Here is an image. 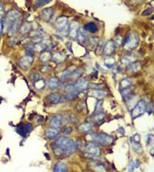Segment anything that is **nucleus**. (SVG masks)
Returning <instances> with one entry per match:
<instances>
[{
  "label": "nucleus",
  "instance_id": "obj_35",
  "mask_svg": "<svg viewBox=\"0 0 154 172\" xmlns=\"http://www.w3.org/2000/svg\"><path fill=\"white\" fill-rule=\"evenodd\" d=\"M72 73H73L72 71H71V70H67V71L62 73L61 75H60V79H61L62 80H65V79L70 78L71 76H72Z\"/></svg>",
  "mask_w": 154,
  "mask_h": 172
},
{
  "label": "nucleus",
  "instance_id": "obj_2",
  "mask_svg": "<svg viewBox=\"0 0 154 172\" xmlns=\"http://www.w3.org/2000/svg\"><path fill=\"white\" fill-rule=\"evenodd\" d=\"M139 43L138 35L135 32H130L128 34V35L125 38V41L123 43L124 47L128 49H135L138 47Z\"/></svg>",
  "mask_w": 154,
  "mask_h": 172
},
{
  "label": "nucleus",
  "instance_id": "obj_40",
  "mask_svg": "<svg viewBox=\"0 0 154 172\" xmlns=\"http://www.w3.org/2000/svg\"><path fill=\"white\" fill-rule=\"evenodd\" d=\"M104 113H98L97 115H95V116H93V117H92V119L94 120V121H96V122H98V121H100L103 117H104Z\"/></svg>",
  "mask_w": 154,
  "mask_h": 172
},
{
  "label": "nucleus",
  "instance_id": "obj_7",
  "mask_svg": "<svg viewBox=\"0 0 154 172\" xmlns=\"http://www.w3.org/2000/svg\"><path fill=\"white\" fill-rule=\"evenodd\" d=\"M85 150L86 152V154L89 155H92L94 156H99L100 155V148L99 147V146H97L96 144L89 142L86 143L85 146Z\"/></svg>",
  "mask_w": 154,
  "mask_h": 172
},
{
  "label": "nucleus",
  "instance_id": "obj_1",
  "mask_svg": "<svg viewBox=\"0 0 154 172\" xmlns=\"http://www.w3.org/2000/svg\"><path fill=\"white\" fill-rule=\"evenodd\" d=\"M19 16L20 13L19 12L16 11V10H11L7 13L6 17L4 19V20L3 21V30L4 31H6L8 28L10 29L12 24L13 22L17 21L18 19H19Z\"/></svg>",
  "mask_w": 154,
  "mask_h": 172
},
{
  "label": "nucleus",
  "instance_id": "obj_47",
  "mask_svg": "<svg viewBox=\"0 0 154 172\" xmlns=\"http://www.w3.org/2000/svg\"><path fill=\"white\" fill-rule=\"evenodd\" d=\"M71 132H72V128H71V127H66V128L63 130V133H64L65 135H70Z\"/></svg>",
  "mask_w": 154,
  "mask_h": 172
},
{
  "label": "nucleus",
  "instance_id": "obj_32",
  "mask_svg": "<svg viewBox=\"0 0 154 172\" xmlns=\"http://www.w3.org/2000/svg\"><path fill=\"white\" fill-rule=\"evenodd\" d=\"M121 94H122V96H123V98L124 100H128L131 96V94H132V89L130 87H129V88L121 90Z\"/></svg>",
  "mask_w": 154,
  "mask_h": 172
},
{
  "label": "nucleus",
  "instance_id": "obj_3",
  "mask_svg": "<svg viewBox=\"0 0 154 172\" xmlns=\"http://www.w3.org/2000/svg\"><path fill=\"white\" fill-rule=\"evenodd\" d=\"M146 106L147 103L144 100H141L135 105L133 110H131V117L132 118L138 117L141 115H143L146 111Z\"/></svg>",
  "mask_w": 154,
  "mask_h": 172
},
{
  "label": "nucleus",
  "instance_id": "obj_44",
  "mask_svg": "<svg viewBox=\"0 0 154 172\" xmlns=\"http://www.w3.org/2000/svg\"><path fill=\"white\" fill-rule=\"evenodd\" d=\"M152 13H153V9L152 8H147L142 13V16H148L152 14Z\"/></svg>",
  "mask_w": 154,
  "mask_h": 172
},
{
  "label": "nucleus",
  "instance_id": "obj_48",
  "mask_svg": "<svg viewBox=\"0 0 154 172\" xmlns=\"http://www.w3.org/2000/svg\"><path fill=\"white\" fill-rule=\"evenodd\" d=\"M4 15V6L3 4L0 3V19L2 18V16Z\"/></svg>",
  "mask_w": 154,
  "mask_h": 172
},
{
  "label": "nucleus",
  "instance_id": "obj_31",
  "mask_svg": "<svg viewBox=\"0 0 154 172\" xmlns=\"http://www.w3.org/2000/svg\"><path fill=\"white\" fill-rule=\"evenodd\" d=\"M115 62V58H114L113 56H107L106 58H105V60H104L105 65H106L107 67H108V68L112 67V66L114 65Z\"/></svg>",
  "mask_w": 154,
  "mask_h": 172
},
{
  "label": "nucleus",
  "instance_id": "obj_22",
  "mask_svg": "<svg viewBox=\"0 0 154 172\" xmlns=\"http://www.w3.org/2000/svg\"><path fill=\"white\" fill-rule=\"evenodd\" d=\"M79 131L81 132H84V133H86V132H91L92 129H93V125L90 123H84L82 125H79Z\"/></svg>",
  "mask_w": 154,
  "mask_h": 172
},
{
  "label": "nucleus",
  "instance_id": "obj_37",
  "mask_svg": "<svg viewBox=\"0 0 154 172\" xmlns=\"http://www.w3.org/2000/svg\"><path fill=\"white\" fill-rule=\"evenodd\" d=\"M64 89L68 92H72V91H75V85L74 83H70V84H67L65 87H64Z\"/></svg>",
  "mask_w": 154,
  "mask_h": 172
},
{
  "label": "nucleus",
  "instance_id": "obj_28",
  "mask_svg": "<svg viewBox=\"0 0 154 172\" xmlns=\"http://www.w3.org/2000/svg\"><path fill=\"white\" fill-rule=\"evenodd\" d=\"M46 87V82L43 79H40L36 82H34V87L38 90H43Z\"/></svg>",
  "mask_w": 154,
  "mask_h": 172
},
{
  "label": "nucleus",
  "instance_id": "obj_33",
  "mask_svg": "<svg viewBox=\"0 0 154 172\" xmlns=\"http://www.w3.org/2000/svg\"><path fill=\"white\" fill-rule=\"evenodd\" d=\"M46 45L44 43H35L33 47V51L35 52H43L45 51Z\"/></svg>",
  "mask_w": 154,
  "mask_h": 172
},
{
  "label": "nucleus",
  "instance_id": "obj_16",
  "mask_svg": "<svg viewBox=\"0 0 154 172\" xmlns=\"http://www.w3.org/2000/svg\"><path fill=\"white\" fill-rule=\"evenodd\" d=\"M59 83H60V80H59V79L57 78V77H51V78L48 79V85L49 89L54 91L57 88H58Z\"/></svg>",
  "mask_w": 154,
  "mask_h": 172
},
{
  "label": "nucleus",
  "instance_id": "obj_5",
  "mask_svg": "<svg viewBox=\"0 0 154 172\" xmlns=\"http://www.w3.org/2000/svg\"><path fill=\"white\" fill-rule=\"evenodd\" d=\"M33 62V58L32 55H26L23 58H21L19 61H18V65L19 66V68H21L24 71L28 70V68L32 65V64Z\"/></svg>",
  "mask_w": 154,
  "mask_h": 172
},
{
  "label": "nucleus",
  "instance_id": "obj_43",
  "mask_svg": "<svg viewBox=\"0 0 154 172\" xmlns=\"http://www.w3.org/2000/svg\"><path fill=\"white\" fill-rule=\"evenodd\" d=\"M81 73H82V69H81V68H78L76 72H73V73H72V77L78 78V77L81 75Z\"/></svg>",
  "mask_w": 154,
  "mask_h": 172
},
{
  "label": "nucleus",
  "instance_id": "obj_46",
  "mask_svg": "<svg viewBox=\"0 0 154 172\" xmlns=\"http://www.w3.org/2000/svg\"><path fill=\"white\" fill-rule=\"evenodd\" d=\"M146 142H147V145H153V135H148L147 136Z\"/></svg>",
  "mask_w": 154,
  "mask_h": 172
},
{
  "label": "nucleus",
  "instance_id": "obj_30",
  "mask_svg": "<svg viewBox=\"0 0 154 172\" xmlns=\"http://www.w3.org/2000/svg\"><path fill=\"white\" fill-rule=\"evenodd\" d=\"M131 145H132V148L133 150L137 153V154H141L142 151H143V148H142V146L140 144V142H136L131 139Z\"/></svg>",
  "mask_w": 154,
  "mask_h": 172
},
{
  "label": "nucleus",
  "instance_id": "obj_45",
  "mask_svg": "<svg viewBox=\"0 0 154 172\" xmlns=\"http://www.w3.org/2000/svg\"><path fill=\"white\" fill-rule=\"evenodd\" d=\"M33 47H34V44L33 43H29L26 45V49L28 50V52H31V51H33Z\"/></svg>",
  "mask_w": 154,
  "mask_h": 172
},
{
  "label": "nucleus",
  "instance_id": "obj_13",
  "mask_svg": "<svg viewBox=\"0 0 154 172\" xmlns=\"http://www.w3.org/2000/svg\"><path fill=\"white\" fill-rule=\"evenodd\" d=\"M33 130V125L31 124H28V125H19V127L17 129V132L23 137H26L28 133H29Z\"/></svg>",
  "mask_w": 154,
  "mask_h": 172
},
{
  "label": "nucleus",
  "instance_id": "obj_21",
  "mask_svg": "<svg viewBox=\"0 0 154 172\" xmlns=\"http://www.w3.org/2000/svg\"><path fill=\"white\" fill-rule=\"evenodd\" d=\"M53 172H67V166H66V164L62 162H58L57 163L55 164Z\"/></svg>",
  "mask_w": 154,
  "mask_h": 172
},
{
  "label": "nucleus",
  "instance_id": "obj_8",
  "mask_svg": "<svg viewBox=\"0 0 154 172\" xmlns=\"http://www.w3.org/2000/svg\"><path fill=\"white\" fill-rule=\"evenodd\" d=\"M115 50V43L113 40H108L103 47V52L107 56H112Z\"/></svg>",
  "mask_w": 154,
  "mask_h": 172
},
{
  "label": "nucleus",
  "instance_id": "obj_42",
  "mask_svg": "<svg viewBox=\"0 0 154 172\" xmlns=\"http://www.w3.org/2000/svg\"><path fill=\"white\" fill-rule=\"evenodd\" d=\"M8 43H9V44H10L11 46L16 45V44H17V43H18V38H17V37H12V38H10V39H9Z\"/></svg>",
  "mask_w": 154,
  "mask_h": 172
},
{
  "label": "nucleus",
  "instance_id": "obj_18",
  "mask_svg": "<svg viewBox=\"0 0 154 172\" xmlns=\"http://www.w3.org/2000/svg\"><path fill=\"white\" fill-rule=\"evenodd\" d=\"M131 84H132V80L129 78L123 79L120 81V84H119L120 90H123V89H126V88L130 87Z\"/></svg>",
  "mask_w": 154,
  "mask_h": 172
},
{
  "label": "nucleus",
  "instance_id": "obj_24",
  "mask_svg": "<svg viewBox=\"0 0 154 172\" xmlns=\"http://www.w3.org/2000/svg\"><path fill=\"white\" fill-rule=\"evenodd\" d=\"M141 68V64L139 62H133L129 64L128 70L131 73H138Z\"/></svg>",
  "mask_w": 154,
  "mask_h": 172
},
{
  "label": "nucleus",
  "instance_id": "obj_26",
  "mask_svg": "<svg viewBox=\"0 0 154 172\" xmlns=\"http://www.w3.org/2000/svg\"><path fill=\"white\" fill-rule=\"evenodd\" d=\"M20 23H21L20 19H18L17 21L13 22V23L12 24L10 29H9V31H10L9 32V34H13L16 31H18V29L20 28Z\"/></svg>",
  "mask_w": 154,
  "mask_h": 172
},
{
  "label": "nucleus",
  "instance_id": "obj_12",
  "mask_svg": "<svg viewBox=\"0 0 154 172\" xmlns=\"http://www.w3.org/2000/svg\"><path fill=\"white\" fill-rule=\"evenodd\" d=\"M48 100L52 104H58L60 103L62 100V95L60 93H52L49 95H48Z\"/></svg>",
  "mask_w": 154,
  "mask_h": 172
},
{
  "label": "nucleus",
  "instance_id": "obj_49",
  "mask_svg": "<svg viewBox=\"0 0 154 172\" xmlns=\"http://www.w3.org/2000/svg\"><path fill=\"white\" fill-rule=\"evenodd\" d=\"M96 170H97V171H99V172H105L104 169H103V167H102L101 165H100L99 167H97V168H96Z\"/></svg>",
  "mask_w": 154,
  "mask_h": 172
},
{
  "label": "nucleus",
  "instance_id": "obj_15",
  "mask_svg": "<svg viewBox=\"0 0 154 172\" xmlns=\"http://www.w3.org/2000/svg\"><path fill=\"white\" fill-rule=\"evenodd\" d=\"M54 14V11L53 8H46L44 10H42V19L46 21V22H49L52 19V17Z\"/></svg>",
  "mask_w": 154,
  "mask_h": 172
},
{
  "label": "nucleus",
  "instance_id": "obj_17",
  "mask_svg": "<svg viewBox=\"0 0 154 172\" xmlns=\"http://www.w3.org/2000/svg\"><path fill=\"white\" fill-rule=\"evenodd\" d=\"M58 133H59V130L52 128V127L47 129L46 131V136L48 139H54L56 137H58Z\"/></svg>",
  "mask_w": 154,
  "mask_h": 172
},
{
  "label": "nucleus",
  "instance_id": "obj_10",
  "mask_svg": "<svg viewBox=\"0 0 154 172\" xmlns=\"http://www.w3.org/2000/svg\"><path fill=\"white\" fill-rule=\"evenodd\" d=\"M75 85V90L76 91H82V90H85V89H87L89 87V82L85 79H77V82L74 83Z\"/></svg>",
  "mask_w": 154,
  "mask_h": 172
},
{
  "label": "nucleus",
  "instance_id": "obj_36",
  "mask_svg": "<svg viewBox=\"0 0 154 172\" xmlns=\"http://www.w3.org/2000/svg\"><path fill=\"white\" fill-rule=\"evenodd\" d=\"M121 61H122V63L124 64H129L133 63L134 58L131 57V56H125V57L122 58V60H121Z\"/></svg>",
  "mask_w": 154,
  "mask_h": 172
},
{
  "label": "nucleus",
  "instance_id": "obj_6",
  "mask_svg": "<svg viewBox=\"0 0 154 172\" xmlns=\"http://www.w3.org/2000/svg\"><path fill=\"white\" fill-rule=\"evenodd\" d=\"M56 28L62 33L67 31L68 28V18L65 16H60L56 20Z\"/></svg>",
  "mask_w": 154,
  "mask_h": 172
},
{
  "label": "nucleus",
  "instance_id": "obj_34",
  "mask_svg": "<svg viewBox=\"0 0 154 172\" xmlns=\"http://www.w3.org/2000/svg\"><path fill=\"white\" fill-rule=\"evenodd\" d=\"M78 95V91H72V92H69L67 94H65V100L70 101V100H73Z\"/></svg>",
  "mask_w": 154,
  "mask_h": 172
},
{
  "label": "nucleus",
  "instance_id": "obj_20",
  "mask_svg": "<svg viewBox=\"0 0 154 172\" xmlns=\"http://www.w3.org/2000/svg\"><path fill=\"white\" fill-rule=\"evenodd\" d=\"M51 59L57 64H60V63L63 62L64 59H65V56L63 54H62L60 52H57L55 54L52 55L51 57Z\"/></svg>",
  "mask_w": 154,
  "mask_h": 172
},
{
  "label": "nucleus",
  "instance_id": "obj_29",
  "mask_svg": "<svg viewBox=\"0 0 154 172\" xmlns=\"http://www.w3.org/2000/svg\"><path fill=\"white\" fill-rule=\"evenodd\" d=\"M84 28H85L86 31L91 32V33H96V32L98 31V27H97L94 23H92V22L87 23V24L85 26Z\"/></svg>",
  "mask_w": 154,
  "mask_h": 172
},
{
  "label": "nucleus",
  "instance_id": "obj_11",
  "mask_svg": "<svg viewBox=\"0 0 154 172\" xmlns=\"http://www.w3.org/2000/svg\"><path fill=\"white\" fill-rule=\"evenodd\" d=\"M77 41L79 42L80 44H85L87 43L88 41V34L86 31L85 30L84 28H80L78 29V32H77Z\"/></svg>",
  "mask_w": 154,
  "mask_h": 172
},
{
  "label": "nucleus",
  "instance_id": "obj_19",
  "mask_svg": "<svg viewBox=\"0 0 154 172\" xmlns=\"http://www.w3.org/2000/svg\"><path fill=\"white\" fill-rule=\"evenodd\" d=\"M89 94L93 96V97L98 98V99H102V98H104V97L107 95V93H106L105 91L96 89V90H91V91L89 92Z\"/></svg>",
  "mask_w": 154,
  "mask_h": 172
},
{
  "label": "nucleus",
  "instance_id": "obj_27",
  "mask_svg": "<svg viewBox=\"0 0 154 172\" xmlns=\"http://www.w3.org/2000/svg\"><path fill=\"white\" fill-rule=\"evenodd\" d=\"M51 57H52V55L49 51H43L40 57V59L42 63H47L51 59Z\"/></svg>",
  "mask_w": 154,
  "mask_h": 172
},
{
  "label": "nucleus",
  "instance_id": "obj_38",
  "mask_svg": "<svg viewBox=\"0 0 154 172\" xmlns=\"http://www.w3.org/2000/svg\"><path fill=\"white\" fill-rule=\"evenodd\" d=\"M49 2H50L49 0H39V1H35L34 4H35L36 7H41V6L46 4L49 3Z\"/></svg>",
  "mask_w": 154,
  "mask_h": 172
},
{
  "label": "nucleus",
  "instance_id": "obj_25",
  "mask_svg": "<svg viewBox=\"0 0 154 172\" xmlns=\"http://www.w3.org/2000/svg\"><path fill=\"white\" fill-rule=\"evenodd\" d=\"M31 29H32V26H31L30 23L26 22V23H24V24H22V25L20 26L19 32H20V34H28V33L31 31Z\"/></svg>",
  "mask_w": 154,
  "mask_h": 172
},
{
  "label": "nucleus",
  "instance_id": "obj_9",
  "mask_svg": "<svg viewBox=\"0 0 154 172\" xmlns=\"http://www.w3.org/2000/svg\"><path fill=\"white\" fill-rule=\"evenodd\" d=\"M79 29V25L77 21H72L70 24L69 27V36L72 39V40H76L77 36V32Z\"/></svg>",
  "mask_w": 154,
  "mask_h": 172
},
{
  "label": "nucleus",
  "instance_id": "obj_23",
  "mask_svg": "<svg viewBox=\"0 0 154 172\" xmlns=\"http://www.w3.org/2000/svg\"><path fill=\"white\" fill-rule=\"evenodd\" d=\"M52 149H53L54 155H55L56 156L61 157V156H65V154H64V151L59 146H57L56 143H54V144L52 145Z\"/></svg>",
  "mask_w": 154,
  "mask_h": 172
},
{
  "label": "nucleus",
  "instance_id": "obj_4",
  "mask_svg": "<svg viewBox=\"0 0 154 172\" xmlns=\"http://www.w3.org/2000/svg\"><path fill=\"white\" fill-rule=\"evenodd\" d=\"M103 146H110L114 143V138L106 133H97L96 142Z\"/></svg>",
  "mask_w": 154,
  "mask_h": 172
},
{
  "label": "nucleus",
  "instance_id": "obj_14",
  "mask_svg": "<svg viewBox=\"0 0 154 172\" xmlns=\"http://www.w3.org/2000/svg\"><path fill=\"white\" fill-rule=\"evenodd\" d=\"M62 117L61 115L57 114L52 117L51 122H50V126L55 129H59L62 125Z\"/></svg>",
  "mask_w": 154,
  "mask_h": 172
},
{
  "label": "nucleus",
  "instance_id": "obj_50",
  "mask_svg": "<svg viewBox=\"0 0 154 172\" xmlns=\"http://www.w3.org/2000/svg\"><path fill=\"white\" fill-rule=\"evenodd\" d=\"M2 32H3V22H2L1 19H0V36H1V34H2Z\"/></svg>",
  "mask_w": 154,
  "mask_h": 172
},
{
  "label": "nucleus",
  "instance_id": "obj_41",
  "mask_svg": "<svg viewBox=\"0 0 154 172\" xmlns=\"http://www.w3.org/2000/svg\"><path fill=\"white\" fill-rule=\"evenodd\" d=\"M135 163H134V161H130L129 163V166H128V171L129 172H134L135 171Z\"/></svg>",
  "mask_w": 154,
  "mask_h": 172
},
{
  "label": "nucleus",
  "instance_id": "obj_39",
  "mask_svg": "<svg viewBox=\"0 0 154 172\" xmlns=\"http://www.w3.org/2000/svg\"><path fill=\"white\" fill-rule=\"evenodd\" d=\"M30 79L31 80H33V82H36L37 80L40 79V76L37 73H34V72H32V73L30 74Z\"/></svg>",
  "mask_w": 154,
  "mask_h": 172
}]
</instances>
